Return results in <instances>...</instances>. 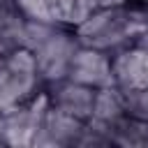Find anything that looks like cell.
<instances>
[{
  "label": "cell",
  "mask_w": 148,
  "mask_h": 148,
  "mask_svg": "<svg viewBox=\"0 0 148 148\" xmlns=\"http://www.w3.org/2000/svg\"><path fill=\"white\" fill-rule=\"evenodd\" d=\"M18 7L23 9V14H28L32 21H53L49 2L46 0H18Z\"/></svg>",
  "instance_id": "6da1fadb"
}]
</instances>
